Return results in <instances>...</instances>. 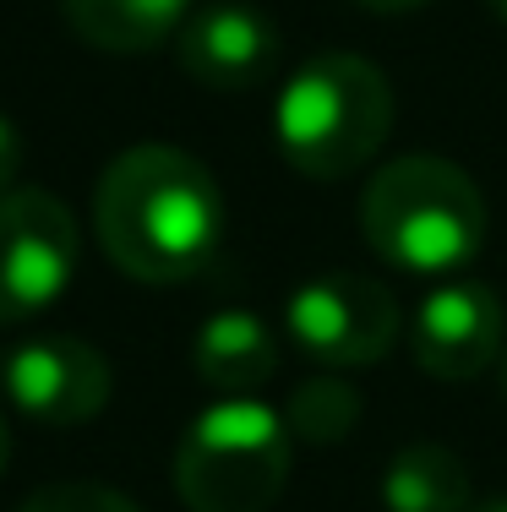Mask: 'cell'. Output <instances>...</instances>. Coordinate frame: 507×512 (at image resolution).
Returning a JSON list of instances; mask_svg holds the SVG:
<instances>
[{
  "label": "cell",
  "instance_id": "52a82bcc",
  "mask_svg": "<svg viewBox=\"0 0 507 512\" xmlns=\"http://www.w3.org/2000/svg\"><path fill=\"white\" fill-rule=\"evenodd\" d=\"M0 387L11 409L28 414L33 425H88L110 404V360L88 338H28L11 344L0 360Z\"/></svg>",
  "mask_w": 507,
  "mask_h": 512
},
{
  "label": "cell",
  "instance_id": "2e32d148",
  "mask_svg": "<svg viewBox=\"0 0 507 512\" xmlns=\"http://www.w3.org/2000/svg\"><path fill=\"white\" fill-rule=\"evenodd\" d=\"M355 6L382 11V17H398V11H420V6H431V0H355Z\"/></svg>",
  "mask_w": 507,
  "mask_h": 512
},
{
  "label": "cell",
  "instance_id": "6da1fadb",
  "mask_svg": "<svg viewBox=\"0 0 507 512\" xmlns=\"http://www.w3.org/2000/svg\"><path fill=\"white\" fill-rule=\"evenodd\" d=\"M104 256L137 284H186L224 246V197L202 158L142 142L110 158L93 191Z\"/></svg>",
  "mask_w": 507,
  "mask_h": 512
},
{
  "label": "cell",
  "instance_id": "7c38bea8",
  "mask_svg": "<svg viewBox=\"0 0 507 512\" xmlns=\"http://www.w3.org/2000/svg\"><path fill=\"white\" fill-rule=\"evenodd\" d=\"M382 507L388 512H469L475 507L469 463L442 442L398 447L388 474H382Z\"/></svg>",
  "mask_w": 507,
  "mask_h": 512
},
{
  "label": "cell",
  "instance_id": "8fae6325",
  "mask_svg": "<svg viewBox=\"0 0 507 512\" xmlns=\"http://www.w3.org/2000/svg\"><path fill=\"white\" fill-rule=\"evenodd\" d=\"M71 33L104 55H148L180 39L197 0H60Z\"/></svg>",
  "mask_w": 507,
  "mask_h": 512
},
{
  "label": "cell",
  "instance_id": "9a60e30c",
  "mask_svg": "<svg viewBox=\"0 0 507 512\" xmlns=\"http://www.w3.org/2000/svg\"><path fill=\"white\" fill-rule=\"evenodd\" d=\"M17 169H22V131L11 115H0V197L17 191Z\"/></svg>",
  "mask_w": 507,
  "mask_h": 512
},
{
  "label": "cell",
  "instance_id": "ba28073f",
  "mask_svg": "<svg viewBox=\"0 0 507 512\" xmlns=\"http://www.w3.org/2000/svg\"><path fill=\"white\" fill-rule=\"evenodd\" d=\"M409 349H415L420 371L437 376V382H469V376L491 371V360L502 355V300H497V289L475 284V278L437 284L415 311Z\"/></svg>",
  "mask_w": 507,
  "mask_h": 512
},
{
  "label": "cell",
  "instance_id": "277c9868",
  "mask_svg": "<svg viewBox=\"0 0 507 512\" xmlns=\"http://www.w3.org/2000/svg\"><path fill=\"white\" fill-rule=\"evenodd\" d=\"M295 458L284 414L251 398H219L175 447V491L191 512H268Z\"/></svg>",
  "mask_w": 507,
  "mask_h": 512
},
{
  "label": "cell",
  "instance_id": "e0dca14e",
  "mask_svg": "<svg viewBox=\"0 0 507 512\" xmlns=\"http://www.w3.org/2000/svg\"><path fill=\"white\" fill-rule=\"evenodd\" d=\"M6 458H11V425H6V414H0V474H6Z\"/></svg>",
  "mask_w": 507,
  "mask_h": 512
},
{
  "label": "cell",
  "instance_id": "5b68a950",
  "mask_svg": "<svg viewBox=\"0 0 507 512\" xmlns=\"http://www.w3.org/2000/svg\"><path fill=\"white\" fill-rule=\"evenodd\" d=\"M77 278V218L55 191L0 197V327L50 311Z\"/></svg>",
  "mask_w": 507,
  "mask_h": 512
},
{
  "label": "cell",
  "instance_id": "8992f818",
  "mask_svg": "<svg viewBox=\"0 0 507 512\" xmlns=\"http://www.w3.org/2000/svg\"><path fill=\"white\" fill-rule=\"evenodd\" d=\"M284 327L322 365H371L398 344V300L366 273H317L289 295Z\"/></svg>",
  "mask_w": 507,
  "mask_h": 512
},
{
  "label": "cell",
  "instance_id": "9c48e42d",
  "mask_svg": "<svg viewBox=\"0 0 507 512\" xmlns=\"http://www.w3.org/2000/svg\"><path fill=\"white\" fill-rule=\"evenodd\" d=\"M175 55L191 82L219 88V93H240L273 77V66H279V28L257 6L219 0V6L191 11V22L175 39Z\"/></svg>",
  "mask_w": 507,
  "mask_h": 512
},
{
  "label": "cell",
  "instance_id": "5bb4252c",
  "mask_svg": "<svg viewBox=\"0 0 507 512\" xmlns=\"http://www.w3.org/2000/svg\"><path fill=\"white\" fill-rule=\"evenodd\" d=\"M17 512H142L126 491L115 485H99V480H60V485H44L33 491Z\"/></svg>",
  "mask_w": 507,
  "mask_h": 512
},
{
  "label": "cell",
  "instance_id": "7a4b0ae2",
  "mask_svg": "<svg viewBox=\"0 0 507 512\" xmlns=\"http://www.w3.org/2000/svg\"><path fill=\"white\" fill-rule=\"evenodd\" d=\"M360 235L404 273H458L486 246V197L448 158L409 153L360 191Z\"/></svg>",
  "mask_w": 507,
  "mask_h": 512
},
{
  "label": "cell",
  "instance_id": "d6986e66",
  "mask_svg": "<svg viewBox=\"0 0 507 512\" xmlns=\"http://www.w3.org/2000/svg\"><path fill=\"white\" fill-rule=\"evenodd\" d=\"M469 512H507V502H475Z\"/></svg>",
  "mask_w": 507,
  "mask_h": 512
},
{
  "label": "cell",
  "instance_id": "3957f363",
  "mask_svg": "<svg viewBox=\"0 0 507 512\" xmlns=\"http://www.w3.org/2000/svg\"><path fill=\"white\" fill-rule=\"evenodd\" d=\"M393 131V88L360 55H311L273 99L279 153L311 180H344L371 164Z\"/></svg>",
  "mask_w": 507,
  "mask_h": 512
},
{
  "label": "cell",
  "instance_id": "ffe728a7",
  "mask_svg": "<svg viewBox=\"0 0 507 512\" xmlns=\"http://www.w3.org/2000/svg\"><path fill=\"white\" fill-rule=\"evenodd\" d=\"M502 393H507V355H502Z\"/></svg>",
  "mask_w": 507,
  "mask_h": 512
},
{
  "label": "cell",
  "instance_id": "ac0fdd59",
  "mask_svg": "<svg viewBox=\"0 0 507 512\" xmlns=\"http://www.w3.org/2000/svg\"><path fill=\"white\" fill-rule=\"evenodd\" d=\"M480 6H486L491 17H497V22H507V0H480Z\"/></svg>",
  "mask_w": 507,
  "mask_h": 512
},
{
  "label": "cell",
  "instance_id": "4fadbf2b",
  "mask_svg": "<svg viewBox=\"0 0 507 512\" xmlns=\"http://www.w3.org/2000/svg\"><path fill=\"white\" fill-rule=\"evenodd\" d=\"M284 425L295 442H311V447L344 442L360 425V393L349 382H338V376H311V382H300L289 393Z\"/></svg>",
  "mask_w": 507,
  "mask_h": 512
},
{
  "label": "cell",
  "instance_id": "30bf717a",
  "mask_svg": "<svg viewBox=\"0 0 507 512\" xmlns=\"http://www.w3.org/2000/svg\"><path fill=\"white\" fill-rule=\"evenodd\" d=\"M191 365L219 398H251L273 371H279V344H273L268 322L251 311H213L197 327Z\"/></svg>",
  "mask_w": 507,
  "mask_h": 512
}]
</instances>
